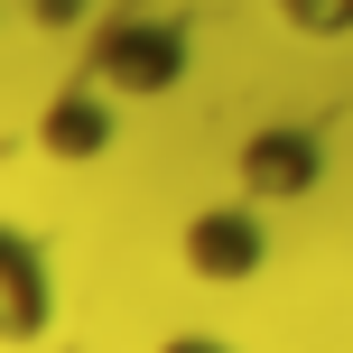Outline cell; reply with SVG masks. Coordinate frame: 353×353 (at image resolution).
I'll return each instance as SVG.
<instances>
[{"mask_svg": "<svg viewBox=\"0 0 353 353\" xmlns=\"http://www.w3.org/2000/svg\"><path fill=\"white\" fill-rule=\"evenodd\" d=\"M232 176H242V195L251 205H298V195H316V176H325V149L307 140V130H251L242 140V159H232Z\"/></svg>", "mask_w": 353, "mask_h": 353, "instance_id": "3", "label": "cell"}, {"mask_svg": "<svg viewBox=\"0 0 353 353\" xmlns=\"http://www.w3.org/2000/svg\"><path fill=\"white\" fill-rule=\"evenodd\" d=\"M159 353H232V344H214V335H176V344H159Z\"/></svg>", "mask_w": 353, "mask_h": 353, "instance_id": "7", "label": "cell"}, {"mask_svg": "<svg viewBox=\"0 0 353 353\" xmlns=\"http://www.w3.org/2000/svg\"><path fill=\"white\" fill-rule=\"evenodd\" d=\"M84 74L112 93V103H159L176 74H186V28H176V19L121 10V19L93 28V65H84Z\"/></svg>", "mask_w": 353, "mask_h": 353, "instance_id": "1", "label": "cell"}, {"mask_svg": "<svg viewBox=\"0 0 353 353\" xmlns=\"http://www.w3.org/2000/svg\"><path fill=\"white\" fill-rule=\"evenodd\" d=\"M279 19L298 37H353V0H279Z\"/></svg>", "mask_w": 353, "mask_h": 353, "instance_id": "6", "label": "cell"}, {"mask_svg": "<svg viewBox=\"0 0 353 353\" xmlns=\"http://www.w3.org/2000/svg\"><path fill=\"white\" fill-rule=\"evenodd\" d=\"M56 316V270L19 223H0V344H37Z\"/></svg>", "mask_w": 353, "mask_h": 353, "instance_id": "4", "label": "cell"}, {"mask_svg": "<svg viewBox=\"0 0 353 353\" xmlns=\"http://www.w3.org/2000/svg\"><path fill=\"white\" fill-rule=\"evenodd\" d=\"M176 251H186V270H195V279H214V288L261 279V261H270L261 205H251V195H242V205H205V214L186 223V242H176Z\"/></svg>", "mask_w": 353, "mask_h": 353, "instance_id": "2", "label": "cell"}, {"mask_svg": "<svg viewBox=\"0 0 353 353\" xmlns=\"http://www.w3.org/2000/svg\"><path fill=\"white\" fill-rule=\"evenodd\" d=\"M37 149H47V159H103L112 149V93L93 84V74L65 84L47 112H37Z\"/></svg>", "mask_w": 353, "mask_h": 353, "instance_id": "5", "label": "cell"}]
</instances>
